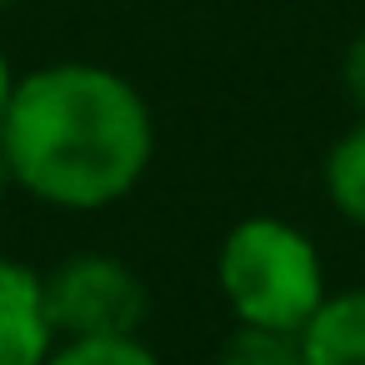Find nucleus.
<instances>
[{
  "instance_id": "nucleus-1",
  "label": "nucleus",
  "mask_w": 365,
  "mask_h": 365,
  "mask_svg": "<svg viewBox=\"0 0 365 365\" xmlns=\"http://www.w3.org/2000/svg\"><path fill=\"white\" fill-rule=\"evenodd\" d=\"M16 190L51 210L120 205L155 160V115L110 66L56 61L16 81L0 115Z\"/></svg>"
},
{
  "instance_id": "nucleus-2",
  "label": "nucleus",
  "mask_w": 365,
  "mask_h": 365,
  "mask_svg": "<svg viewBox=\"0 0 365 365\" xmlns=\"http://www.w3.org/2000/svg\"><path fill=\"white\" fill-rule=\"evenodd\" d=\"M215 290L235 325L300 335L330 295V275L320 245L300 225L280 215H245L215 250Z\"/></svg>"
},
{
  "instance_id": "nucleus-3",
  "label": "nucleus",
  "mask_w": 365,
  "mask_h": 365,
  "mask_svg": "<svg viewBox=\"0 0 365 365\" xmlns=\"http://www.w3.org/2000/svg\"><path fill=\"white\" fill-rule=\"evenodd\" d=\"M46 310L56 335H140L150 320V290L120 255L76 250L46 270Z\"/></svg>"
},
{
  "instance_id": "nucleus-4",
  "label": "nucleus",
  "mask_w": 365,
  "mask_h": 365,
  "mask_svg": "<svg viewBox=\"0 0 365 365\" xmlns=\"http://www.w3.org/2000/svg\"><path fill=\"white\" fill-rule=\"evenodd\" d=\"M56 340L61 335L46 310V270L0 255V365H46Z\"/></svg>"
},
{
  "instance_id": "nucleus-5",
  "label": "nucleus",
  "mask_w": 365,
  "mask_h": 365,
  "mask_svg": "<svg viewBox=\"0 0 365 365\" xmlns=\"http://www.w3.org/2000/svg\"><path fill=\"white\" fill-rule=\"evenodd\" d=\"M305 365H365V285L330 290L300 330Z\"/></svg>"
},
{
  "instance_id": "nucleus-6",
  "label": "nucleus",
  "mask_w": 365,
  "mask_h": 365,
  "mask_svg": "<svg viewBox=\"0 0 365 365\" xmlns=\"http://www.w3.org/2000/svg\"><path fill=\"white\" fill-rule=\"evenodd\" d=\"M320 180H325V200L335 205V215L365 230V115L335 135V145L325 150Z\"/></svg>"
},
{
  "instance_id": "nucleus-7",
  "label": "nucleus",
  "mask_w": 365,
  "mask_h": 365,
  "mask_svg": "<svg viewBox=\"0 0 365 365\" xmlns=\"http://www.w3.org/2000/svg\"><path fill=\"white\" fill-rule=\"evenodd\" d=\"M46 365H160L145 335H61Z\"/></svg>"
},
{
  "instance_id": "nucleus-8",
  "label": "nucleus",
  "mask_w": 365,
  "mask_h": 365,
  "mask_svg": "<svg viewBox=\"0 0 365 365\" xmlns=\"http://www.w3.org/2000/svg\"><path fill=\"white\" fill-rule=\"evenodd\" d=\"M215 365H305V355H300V335L235 325L225 345L215 350Z\"/></svg>"
},
{
  "instance_id": "nucleus-9",
  "label": "nucleus",
  "mask_w": 365,
  "mask_h": 365,
  "mask_svg": "<svg viewBox=\"0 0 365 365\" xmlns=\"http://www.w3.org/2000/svg\"><path fill=\"white\" fill-rule=\"evenodd\" d=\"M345 91H350V101L360 106V115H365V31L350 41V51H345Z\"/></svg>"
},
{
  "instance_id": "nucleus-10",
  "label": "nucleus",
  "mask_w": 365,
  "mask_h": 365,
  "mask_svg": "<svg viewBox=\"0 0 365 365\" xmlns=\"http://www.w3.org/2000/svg\"><path fill=\"white\" fill-rule=\"evenodd\" d=\"M16 71H11V56L6 51H0V115H6V106H11V96H16Z\"/></svg>"
},
{
  "instance_id": "nucleus-11",
  "label": "nucleus",
  "mask_w": 365,
  "mask_h": 365,
  "mask_svg": "<svg viewBox=\"0 0 365 365\" xmlns=\"http://www.w3.org/2000/svg\"><path fill=\"white\" fill-rule=\"evenodd\" d=\"M6 190H16V180H11V160H6V145H0V195Z\"/></svg>"
},
{
  "instance_id": "nucleus-12",
  "label": "nucleus",
  "mask_w": 365,
  "mask_h": 365,
  "mask_svg": "<svg viewBox=\"0 0 365 365\" xmlns=\"http://www.w3.org/2000/svg\"><path fill=\"white\" fill-rule=\"evenodd\" d=\"M11 6H16V0H0V11H11Z\"/></svg>"
}]
</instances>
